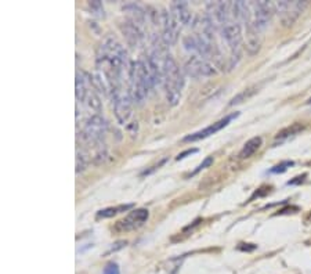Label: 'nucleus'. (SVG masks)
I'll list each match as a JSON object with an SVG mask.
<instances>
[{
    "label": "nucleus",
    "instance_id": "nucleus-1",
    "mask_svg": "<svg viewBox=\"0 0 311 274\" xmlns=\"http://www.w3.org/2000/svg\"><path fill=\"white\" fill-rule=\"evenodd\" d=\"M129 96L133 103L141 104L148 97V94L154 87L156 86L155 82L152 80L151 75L147 71L144 61L138 60L131 63L130 75H129Z\"/></svg>",
    "mask_w": 311,
    "mask_h": 274
},
{
    "label": "nucleus",
    "instance_id": "nucleus-2",
    "mask_svg": "<svg viewBox=\"0 0 311 274\" xmlns=\"http://www.w3.org/2000/svg\"><path fill=\"white\" fill-rule=\"evenodd\" d=\"M162 85L165 87L166 100L170 105H176L181 97V90L184 87V76L174 58L169 54L163 64L162 71Z\"/></svg>",
    "mask_w": 311,
    "mask_h": 274
},
{
    "label": "nucleus",
    "instance_id": "nucleus-3",
    "mask_svg": "<svg viewBox=\"0 0 311 274\" xmlns=\"http://www.w3.org/2000/svg\"><path fill=\"white\" fill-rule=\"evenodd\" d=\"M107 129H108L107 121L101 115L93 114L85 123L83 130L80 133V138H82L83 144L87 145L89 148H92V147L101 144L102 138L107 133Z\"/></svg>",
    "mask_w": 311,
    "mask_h": 274
},
{
    "label": "nucleus",
    "instance_id": "nucleus-4",
    "mask_svg": "<svg viewBox=\"0 0 311 274\" xmlns=\"http://www.w3.org/2000/svg\"><path fill=\"white\" fill-rule=\"evenodd\" d=\"M221 35L225 40L227 46L231 50L232 64H237L238 60L241 58V51L244 46V32H242V25L237 20L231 18L230 21L225 24L221 29Z\"/></svg>",
    "mask_w": 311,
    "mask_h": 274
},
{
    "label": "nucleus",
    "instance_id": "nucleus-5",
    "mask_svg": "<svg viewBox=\"0 0 311 274\" xmlns=\"http://www.w3.org/2000/svg\"><path fill=\"white\" fill-rule=\"evenodd\" d=\"M111 97H112L114 112H115L118 122L121 125L127 123L131 116V103H133L129 92L123 87H116L111 90Z\"/></svg>",
    "mask_w": 311,
    "mask_h": 274
},
{
    "label": "nucleus",
    "instance_id": "nucleus-6",
    "mask_svg": "<svg viewBox=\"0 0 311 274\" xmlns=\"http://www.w3.org/2000/svg\"><path fill=\"white\" fill-rule=\"evenodd\" d=\"M156 25L160 27V37L163 40V43L166 46H173L180 34V24L174 20L172 13H169L166 10H162L158 17V21L155 22Z\"/></svg>",
    "mask_w": 311,
    "mask_h": 274
},
{
    "label": "nucleus",
    "instance_id": "nucleus-7",
    "mask_svg": "<svg viewBox=\"0 0 311 274\" xmlns=\"http://www.w3.org/2000/svg\"><path fill=\"white\" fill-rule=\"evenodd\" d=\"M307 7V1H277L275 3V11L278 13L281 21L285 27H289L293 22L296 21L300 15L303 14V11Z\"/></svg>",
    "mask_w": 311,
    "mask_h": 274
},
{
    "label": "nucleus",
    "instance_id": "nucleus-8",
    "mask_svg": "<svg viewBox=\"0 0 311 274\" xmlns=\"http://www.w3.org/2000/svg\"><path fill=\"white\" fill-rule=\"evenodd\" d=\"M250 8H252V13H253L254 27L257 28L259 32L267 28L273 15L277 13L275 11V3L266 1V0L250 3Z\"/></svg>",
    "mask_w": 311,
    "mask_h": 274
},
{
    "label": "nucleus",
    "instance_id": "nucleus-9",
    "mask_svg": "<svg viewBox=\"0 0 311 274\" xmlns=\"http://www.w3.org/2000/svg\"><path fill=\"white\" fill-rule=\"evenodd\" d=\"M184 69L192 78H206V76H213L216 73L215 64H210L208 60L198 57V56L189 58L186 63Z\"/></svg>",
    "mask_w": 311,
    "mask_h": 274
},
{
    "label": "nucleus",
    "instance_id": "nucleus-10",
    "mask_svg": "<svg viewBox=\"0 0 311 274\" xmlns=\"http://www.w3.org/2000/svg\"><path fill=\"white\" fill-rule=\"evenodd\" d=\"M150 212L144 208H138V209L131 210L127 216L119 220L115 226V230L118 231H131L136 230L138 227H141L143 224L148 220Z\"/></svg>",
    "mask_w": 311,
    "mask_h": 274
},
{
    "label": "nucleus",
    "instance_id": "nucleus-11",
    "mask_svg": "<svg viewBox=\"0 0 311 274\" xmlns=\"http://www.w3.org/2000/svg\"><path fill=\"white\" fill-rule=\"evenodd\" d=\"M238 116L239 112H232V114L224 116V118H221L220 121H217V122H215L213 125H210L208 128L199 130V132H196V133H192V135H189V136H186L184 137V141H198V140H202V138H206V137L212 136V135L220 132L221 129H224L225 126L231 122L232 119H235V118H238Z\"/></svg>",
    "mask_w": 311,
    "mask_h": 274
},
{
    "label": "nucleus",
    "instance_id": "nucleus-12",
    "mask_svg": "<svg viewBox=\"0 0 311 274\" xmlns=\"http://www.w3.org/2000/svg\"><path fill=\"white\" fill-rule=\"evenodd\" d=\"M170 13L180 25H189L192 21V13L186 1H173L170 6Z\"/></svg>",
    "mask_w": 311,
    "mask_h": 274
},
{
    "label": "nucleus",
    "instance_id": "nucleus-13",
    "mask_svg": "<svg viewBox=\"0 0 311 274\" xmlns=\"http://www.w3.org/2000/svg\"><path fill=\"white\" fill-rule=\"evenodd\" d=\"M92 89V79L90 75L86 72L78 71L76 72V82H75V94H76V100L79 103H85L87 99V94Z\"/></svg>",
    "mask_w": 311,
    "mask_h": 274
},
{
    "label": "nucleus",
    "instance_id": "nucleus-14",
    "mask_svg": "<svg viewBox=\"0 0 311 274\" xmlns=\"http://www.w3.org/2000/svg\"><path fill=\"white\" fill-rule=\"evenodd\" d=\"M121 31H122L123 36L126 39V42L130 44L131 47H136L140 44L143 39V31L138 28L137 25H134L131 21H124L121 24Z\"/></svg>",
    "mask_w": 311,
    "mask_h": 274
},
{
    "label": "nucleus",
    "instance_id": "nucleus-15",
    "mask_svg": "<svg viewBox=\"0 0 311 274\" xmlns=\"http://www.w3.org/2000/svg\"><path fill=\"white\" fill-rule=\"evenodd\" d=\"M123 10L129 14V21H131L134 25H137L138 28L143 29L145 24V18H147V13L144 11V8L140 7L138 4H134V3H130V4H126Z\"/></svg>",
    "mask_w": 311,
    "mask_h": 274
},
{
    "label": "nucleus",
    "instance_id": "nucleus-16",
    "mask_svg": "<svg viewBox=\"0 0 311 274\" xmlns=\"http://www.w3.org/2000/svg\"><path fill=\"white\" fill-rule=\"evenodd\" d=\"M304 126L303 123H292L290 126H288V128H285V129H282L281 132H278L277 133V136H275V145L278 144H282V143H285L286 140H289V138H292V137H295L297 136V135H300L302 132L304 130Z\"/></svg>",
    "mask_w": 311,
    "mask_h": 274
},
{
    "label": "nucleus",
    "instance_id": "nucleus-17",
    "mask_svg": "<svg viewBox=\"0 0 311 274\" xmlns=\"http://www.w3.org/2000/svg\"><path fill=\"white\" fill-rule=\"evenodd\" d=\"M261 144H263L261 137H253V138H250L249 141H246L245 145L242 147V150H241V152L238 154L239 159L250 158L252 155H254L256 152L259 151V148L261 147Z\"/></svg>",
    "mask_w": 311,
    "mask_h": 274
},
{
    "label": "nucleus",
    "instance_id": "nucleus-18",
    "mask_svg": "<svg viewBox=\"0 0 311 274\" xmlns=\"http://www.w3.org/2000/svg\"><path fill=\"white\" fill-rule=\"evenodd\" d=\"M133 208V204H124V205H118V206H111V208H105L101 209L97 213V219H108V217L116 216L122 212H126Z\"/></svg>",
    "mask_w": 311,
    "mask_h": 274
},
{
    "label": "nucleus",
    "instance_id": "nucleus-19",
    "mask_svg": "<svg viewBox=\"0 0 311 274\" xmlns=\"http://www.w3.org/2000/svg\"><path fill=\"white\" fill-rule=\"evenodd\" d=\"M85 103H86L87 108L94 112V115H100V112H101V100H100L98 94L95 93L94 87L90 89Z\"/></svg>",
    "mask_w": 311,
    "mask_h": 274
},
{
    "label": "nucleus",
    "instance_id": "nucleus-20",
    "mask_svg": "<svg viewBox=\"0 0 311 274\" xmlns=\"http://www.w3.org/2000/svg\"><path fill=\"white\" fill-rule=\"evenodd\" d=\"M256 92H259V87H249V89H246L244 92H241L239 94H237L231 101H230V105H237V104H241V103H244L248 99H250L252 96H253Z\"/></svg>",
    "mask_w": 311,
    "mask_h": 274
},
{
    "label": "nucleus",
    "instance_id": "nucleus-21",
    "mask_svg": "<svg viewBox=\"0 0 311 274\" xmlns=\"http://www.w3.org/2000/svg\"><path fill=\"white\" fill-rule=\"evenodd\" d=\"M89 161H90V157L85 150L80 148L76 151V173H80L86 169L87 165H89Z\"/></svg>",
    "mask_w": 311,
    "mask_h": 274
},
{
    "label": "nucleus",
    "instance_id": "nucleus-22",
    "mask_svg": "<svg viewBox=\"0 0 311 274\" xmlns=\"http://www.w3.org/2000/svg\"><path fill=\"white\" fill-rule=\"evenodd\" d=\"M89 10H90V13L95 17H98V18H102V17H105V13H104V6H102L101 1H98V0H93V1H89Z\"/></svg>",
    "mask_w": 311,
    "mask_h": 274
},
{
    "label": "nucleus",
    "instance_id": "nucleus-23",
    "mask_svg": "<svg viewBox=\"0 0 311 274\" xmlns=\"http://www.w3.org/2000/svg\"><path fill=\"white\" fill-rule=\"evenodd\" d=\"M293 165H295V162H293V161H283V162H281V164L273 166V168L268 171V173H271V174L285 173V172L289 169L290 166H293Z\"/></svg>",
    "mask_w": 311,
    "mask_h": 274
},
{
    "label": "nucleus",
    "instance_id": "nucleus-24",
    "mask_svg": "<svg viewBox=\"0 0 311 274\" xmlns=\"http://www.w3.org/2000/svg\"><path fill=\"white\" fill-rule=\"evenodd\" d=\"M213 164V157H206V158L203 159L202 161V164H199V165L196 166V169L192 172V173L189 174V176H195L196 173H199L202 169H205V168H209L210 165Z\"/></svg>",
    "mask_w": 311,
    "mask_h": 274
},
{
    "label": "nucleus",
    "instance_id": "nucleus-25",
    "mask_svg": "<svg viewBox=\"0 0 311 274\" xmlns=\"http://www.w3.org/2000/svg\"><path fill=\"white\" fill-rule=\"evenodd\" d=\"M102 274H121V269H119V266L116 263L111 262V263H108L107 266L104 267V273Z\"/></svg>",
    "mask_w": 311,
    "mask_h": 274
},
{
    "label": "nucleus",
    "instance_id": "nucleus-26",
    "mask_svg": "<svg viewBox=\"0 0 311 274\" xmlns=\"http://www.w3.org/2000/svg\"><path fill=\"white\" fill-rule=\"evenodd\" d=\"M306 177H307V174H302V176H297L295 177L293 180L288 181V186H295V184H300V183H303L306 180Z\"/></svg>",
    "mask_w": 311,
    "mask_h": 274
},
{
    "label": "nucleus",
    "instance_id": "nucleus-27",
    "mask_svg": "<svg viewBox=\"0 0 311 274\" xmlns=\"http://www.w3.org/2000/svg\"><path fill=\"white\" fill-rule=\"evenodd\" d=\"M195 152H198V150H196V148H194V150H187V151L186 152H183V154H179V155H177V161H181V159H184L186 158V157H187V155H191V154H195Z\"/></svg>",
    "mask_w": 311,
    "mask_h": 274
},
{
    "label": "nucleus",
    "instance_id": "nucleus-28",
    "mask_svg": "<svg viewBox=\"0 0 311 274\" xmlns=\"http://www.w3.org/2000/svg\"><path fill=\"white\" fill-rule=\"evenodd\" d=\"M306 104H311V97L309 99V100H307V103H306Z\"/></svg>",
    "mask_w": 311,
    "mask_h": 274
}]
</instances>
